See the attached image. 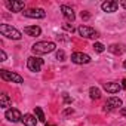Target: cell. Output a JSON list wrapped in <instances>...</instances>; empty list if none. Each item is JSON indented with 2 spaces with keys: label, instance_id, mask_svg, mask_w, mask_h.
I'll use <instances>...</instances> for the list:
<instances>
[{
  "label": "cell",
  "instance_id": "2e32d148",
  "mask_svg": "<svg viewBox=\"0 0 126 126\" xmlns=\"http://www.w3.org/2000/svg\"><path fill=\"white\" fill-rule=\"evenodd\" d=\"M22 123H24V126H36V125H37L36 116H33V114H24Z\"/></svg>",
  "mask_w": 126,
  "mask_h": 126
},
{
  "label": "cell",
  "instance_id": "f546056e",
  "mask_svg": "<svg viewBox=\"0 0 126 126\" xmlns=\"http://www.w3.org/2000/svg\"><path fill=\"white\" fill-rule=\"evenodd\" d=\"M123 67H125V68H126V59H125V61H123Z\"/></svg>",
  "mask_w": 126,
  "mask_h": 126
},
{
  "label": "cell",
  "instance_id": "5b68a950",
  "mask_svg": "<svg viewBox=\"0 0 126 126\" xmlns=\"http://www.w3.org/2000/svg\"><path fill=\"white\" fill-rule=\"evenodd\" d=\"M77 33L83 39H98L99 37V33L96 30H94L92 27H88V25H80L77 28Z\"/></svg>",
  "mask_w": 126,
  "mask_h": 126
},
{
  "label": "cell",
  "instance_id": "ffe728a7",
  "mask_svg": "<svg viewBox=\"0 0 126 126\" xmlns=\"http://www.w3.org/2000/svg\"><path fill=\"white\" fill-rule=\"evenodd\" d=\"M92 47H94V50H95V52H98V53H102V52L105 50V46H104L102 43H99V42H95Z\"/></svg>",
  "mask_w": 126,
  "mask_h": 126
},
{
  "label": "cell",
  "instance_id": "7402d4cb",
  "mask_svg": "<svg viewBox=\"0 0 126 126\" xmlns=\"http://www.w3.org/2000/svg\"><path fill=\"white\" fill-rule=\"evenodd\" d=\"M62 28H64V30H67V31H70V33H73V31H74V27H73V24H68V22L62 24Z\"/></svg>",
  "mask_w": 126,
  "mask_h": 126
},
{
  "label": "cell",
  "instance_id": "5bb4252c",
  "mask_svg": "<svg viewBox=\"0 0 126 126\" xmlns=\"http://www.w3.org/2000/svg\"><path fill=\"white\" fill-rule=\"evenodd\" d=\"M24 33L30 37H37L42 34V28L39 25H30V27H25L24 28Z\"/></svg>",
  "mask_w": 126,
  "mask_h": 126
},
{
  "label": "cell",
  "instance_id": "e0dca14e",
  "mask_svg": "<svg viewBox=\"0 0 126 126\" xmlns=\"http://www.w3.org/2000/svg\"><path fill=\"white\" fill-rule=\"evenodd\" d=\"M11 105H12V99L9 98L8 94H2V95H0V107H2V108H8Z\"/></svg>",
  "mask_w": 126,
  "mask_h": 126
},
{
  "label": "cell",
  "instance_id": "d6986e66",
  "mask_svg": "<svg viewBox=\"0 0 126 126\" xmlns=\"http://www.w3.org/2000/svg\"><path fill=\"white\" fill-rule=\"evenodd\" d=\"M34 113H36L39 122H43V123L46 122V119H45V113H43V110H42L40 107H34Z\"/></svg>",
  "mask_w": 126,
  "mask_h": 126
},
{
  "label": "cell",
  "instance_id": "3957f363",
  "mask_svg": "<svg viewBox=\"0 0 126 126\" xmlns=\"http://www.w3.org/2000/svg\"><path fill=\"white\" fill-rule=\"evenodd\" d=\"M0 77H2L5 82H11V83H18V85H21V83H24V77L22 76H19L18 73H15V71H9V70H0Z\"/></svg>",
  "mask_w": 126,
  "mask_h": 126
},
{
  "label": "cell",
  "instance_id": "8992f818",
  "mask_svg": "<svg viewBox=\"0 0 126 126\" xmlns=\"http://www.w3.org/2000/svg\"><path fill=\"white\" fill-rule=\"evenodd\" d=\"M24 16L27 18H33V19H43L46 16V12L42 9V8H31V9H27L22 12Z\"/></svg>",
  "mask_w": 126,
  "mask_h": 126
},
{
  "label": "cell",
  "instance_id": "484cf974",
  "mask_svg": "<svg viewBox=\"0 0 126 126\" xmlns=\"http://www.w3.org/2000/svg\"><path fill=\"white\" fill-rule=\"evenodd\" d=\"M73 113H74V110H73V108H65L62 114H64V116H70V114H73Z\"/></svg>",
  "mask_w": 126,
  "mask_h": 126
},
{
  "label": "cell",
  "instance_id": "8fae6325",
  "mask_svg": "<svg viewBox=\"0 0 126 126\" xmlns=\"http://www.w3.org/2000/svg\"><path fill=\"white\" fill-rule=\"evenodd\" d=\"M101 9L107 14H113L119 9V2H114V0H107L101 5Z\"/></svg>",
  "mask_w": 126,
  "mask_h": 126
},
{
  "label": "cell",
  "instance_id": "44dd1931",
  "mask_svg": "<svg viewBox=\"0 0 126 126\" xmlns=\"http://www.w3.org/2000/svg\"><path fill=\"white\" fill-rule=\"evenodd\" d=\"M56 59L58 61H65V52L62 50V49L56 50Z\"/></svg>",
  "mask_w": 126,
  "mask_h": 126
},
{
  "label": "cell",
  "instance_id": "9c48e42d",
  "mask_svg": "<svg viewBox=\"0 0 126 126\" xmlns=\"http://www.w3.org/2000/svg\"><path fill=\"white\" fill-rule=\"evenodd\" d=\"M5 117H6V120H9V122H12V123H16V122H22V117H24V116L21 114L19 110H16V108H9V110H6Z\"/></svg>",
  "mask_w": 126,
  "mask_h": 126
},
{
  "label": "cell",
  "instance_id": "4dcf8cb0",
  "mask_svg": "<svg viewBox=\"0 0 126 126\" xmlns=\"http://www.w3.org/2000/svg\"><path fill=\"white\" fill-rule=\"evenodd\" d=\"M45 126H55V125H45Z\"/></svg>",
  "mask_w": 126,
  "mask_h": 126
},
{
  "label": "cell",
  "instance_id": "7a4b0ae2",
  "mask_svg": "<svg viewBox=\"0 0 126 126\" xmlns=\"http://www.w3.org/2000/svg\"><path fill=\"white\" fill-rule=\"evenodd\" d=\"M0 33H2V36L12 39V40H21L22 39V33L9 24H0Z\"/></svg>",
  "mask_w": 126,
  "mask_h": 126
},
{
  "label": "cell",
  "instance_id": "4316f807",
  "mask_svg": "<svg viewBox=\"0 0 126 126\" xmlns=\"http://www.w3.org/2000/svg\"><path fill=\"white\" fill-rule=\"evenodd\" d=\"M120 116L126 119V108H120Z\"/></svg>",
  "mask_w": 126,
  "mask_h": 126
},
{
  "label": "cell",
  "instance_id": "cb8c5ba5",
  "mask_svg": "<svg viewBox=\"0 0 126 126\" xmlns=\"http://www.w3.org/2000/svg\"><path fill=\"white\" fill-rule=\"evenodd\" d=\"M80 16H82V19H85V21H86V19H89V18H91V14H89V12H82V14H80Z\"/></svg>",
  "mask_w": 126,
  "mask_h": 126
},
{
  "label": "cell",
  "instance_id": "83f0119b",
  "mask_svg": "<svg viewBox=\"0 0 126 126\" xmlns=\"http://www.w3.org/2000/svg\"><path fill=\"white\" fill-rule=\"evenodd\" d=\"M120 85H122V88H123V89H125V91H126V79H123V80H122V83H120Z\"/></svg>",
  "mask_w": 126,
  "mask_h": 126
},
{
  "label": "cell",
  "instance_id": "7c38bea8",
  "mask_svg": "<svg viewBox=\"0 0 126 126\" xmlns=\"http://www.w3.org/2000/svg\"><path fill=\"white\" fill-rule=\"evenodd\" d=\"M61 12H62V15H64V18H65L67 21H70V22H73V21L76 19L74 11H73L70 6H67V5H62V6H61Z\"/></svg>",
  "mask_w": 126,
  "mask_h": 126
},
{
  "label": "cell",
  "instance_id": "6da1fadb",
  "mask_svg": "<svg viewBox=\"0 0 126 126\" xmlns=\"http://www.w3.org/2000/svg\"><path fill=\"white\" fill-rule=\"evenodd\" d=\"M56 49V45L53 42H47V40H42L37 42L31 46V50L34 55H45V53H50Z\"/></svg>",
  "mask_w": 126,
  "mask_h": 126
},
{
  "label": "cell",
  "instance_id": "d4e9b609",
  "mask_svg": "<svg viewBox=\"0 0 126 126\" xmlns=\"http://www.w3.org/2000/svg\"><path fill=\"white\" fill-rule=\"evenodd\" d=\"M64 102H65V104H71V102H73V98H70L67 94H64Z\"/></svg>",
  "mask_w": 126,
  "mask_h": 126
},
{
  "label": "cell",
  "instance_id": "ba28073f",
  "mask_svg": "<svg viewBox=\"0 0 126 126\" xmlns=\"http://www.w3.org/2000/svg\"><path fill=\"white\" fill-rule=\"evenodd\" d=\"M71 62H74V64H89L91 62V56L88 53H83V52H74L71 53Z\"/></svg>",
  "mask_w": 126,
  "mask_h": 126
},
{
  "label": "cell",
  "instance_id": "30bf717a",
  "mask_svg": "<svg viewBox=\"0 0 126 126\" xmlns=\"http://www.w3.org/2000/svg\"><path fill=\"white\" fill-rule=\"evenodd\" d=\"M122 99L120 98H117V96H110L108 99H107V102H105V105H104V110L105 111H111V110H114V108H119V107H122Z\"/></svg>",
  "mask_w": 126,
  "mask_h": 126
},
{
  "label": "cell",
  "instance_id": "ac0fdd59",
  "mask_svg": "<svg viewBox=\"0 0 126 126\" xmlns=\"http://www.w3.org/2000/svg\"><path fill=\"white\" fill-rule=\"evenodd\" d=\"M89 96H91L92 99H99V98H101V91H99L98 88L92 86V88L89 89Z\"/></svg>",
  "mask_w": 126,
  "mask_h": 126
},
{
  "label": "cell",
  "instance_id": "277c9868",
  "mask_svg": "<svg viewBox=\"0 0 126 126\" xmlns=\"http://www.w3.org/2000/svg\"><path fill=\"white\" fill-rule=\"evenodd\" d=\"M43 64H45V61L42 58H39V56H30L27 59V68L30 71H33V73H39L42 70Z\"/></svg>",
  "mask_w": 126,
  "mask_h": 126
},
{
  "label": "cell",
  "instance_id": "603a6c76",
  "mask_svg": "<svg viewBox=\"0 0 126 126\" xmlns=\"http://www.w3.org/2000/svg\"><path fill=\"white\" fill-rule=\"evenodd\" d=\"M0 58H2V59H0V61H6L8 59V55H6V52L2 49V50H0Z\"/></svg>",
  "mask_w": 126,
  "mask_h": 126
},
{
  "label": "cell",
  "instance_id": "9a60e30c",
  "mask_svg": "<svg viewBox=\"0 0 126 126\" xmlns=\"http://www.w3.org/2000/svg\"><path fill=\"white\" fill-rule=\"evenodd\" d=\"M125 49H126L125 45H120V43H113V45L108 46V50L111 53H114V55H122L125 52Z\"/></svg>",
  "mask_w": 126,
  "mask_h": 126
},
{
  "label": "cell",
  "instance_id": "4fadbf2b",
  "mask_svg": "<svg viewBox=\"0 0 126 126\" xmlns=\"http://www.w3.org/2000/svg\"><path fill=\"white\" fill-rule=\"evenodd\" d=\"M102 88H104V91H107L108 94H117V92H120L122 85L117 83V82H108V83H104Z\"/></svg>",
  "mask_w": 126,
  "mask_h": 126
},
{
  "label": "cell",
  "instance_id": "52a82bcc",
  "mask_svg": "<svg viewBox=\"0 0 126 126\" xmlns=\"http://www.w3.org/2000/svg\"><path fill=\"white\" fill-rule=\"evenodd\" d=\"M5 6L11 11V12H22L25 8V3L21 0H6Z\"/></svg>",
  "mask_w": 126,
  "mask_h": 126
},
{
  "label": "cell",
  "instance_id": "f1b7e54d",
  "mask_svg": "<svg viewBox=\"0 0 126 126\" xmlns=\"http://www.w3.org/2000/svg\"><path fill=\"white\" fill-rule=\"evenodd\" d=\"M120 6H123L126 9V0H123V2H120Z\"/></svg>",
  "mask_w": 126,
  "mask_h": 126
}]
</instances>
